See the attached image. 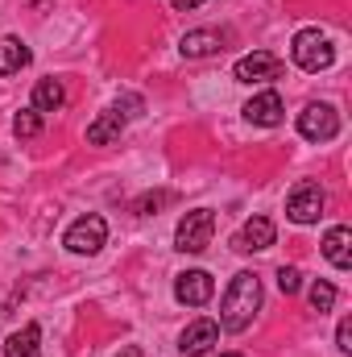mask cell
<instances>
[{
	"instance_id": "d4e9b609",
	"label": "cell",
	"mask_w": 352,
	"mask_h": 357,
	"mask_svg": "<svg viewBox=\"0 0 352 357\" xmlns=\"http://www.w3.org/2000/svg\"><path fill=\"white\" fill-rule=\"evenodd\" d=\"M224 357H241V354H224Z\"/></svg>"
},
{
	"instance_id": "5bb4252c",
	"label": "cell",
	"mask_w": 352,
	"mask_h": 357,
	"mask_svg": "<svg viewBox=\"0 0 352 357\" xmlns=\"http://www.w3.org/2000/svg\"><path fill=\"white\" fill-rule=\"evenodd\" d=\"M4 357H42V328L25 324L4 341Z\"/></svg>"
},
{
	"instance_id": "7a4b0ae2",
	"label": "cell",
	"mask_w": 352,
	"mask_h": 357,
	"mask_svg": "<svg viewBox=\"0 0 352 357\" xmlns=\"http://www.w3.org/2000/svg\"><path fill=\"white\" fill-rule=\"evenodd\" d=\"M290 59L303 67V71H328L336 63V46L323 29H298L294 42H290Z\"/></svg>"
},
{
	"instance_id": "9c48e42d",
	"label": "cell",
	"mask_w": 352,
	"mask_h": 357,
	"mask_svg": "<svg viewBox=\"0 0 352 357\" xmlns=\"http://www.w3.org/2000/svg\"><path fill=\"white\" fill-rule=\"evenodd\" d=\"M273 237H278V229H273L269 216H249L241 225V233L232 237V250L237 254H257V250H269L273 245Z\"/></svg>"
},
{
	"instance_id": "2e32d148",
	"label": "cell",
	"mask_w": 352,
	"mask_h": 357,
	"mask_svg": "<svg viewBox=\"0 0 352 357\" xmlns=\"http://www.w3.org/2000/svg\"><path fill=\"white\" fill-rule=\"evenodd\" d=\"M29 46L21 38H0V75H17L21 67H29Z\"/></svg>"
},
{
	"instance_id": "ba28073f",
	"label": "cell",
	"mask_w": 352,
	"mask_h": 357,
	"mask_svg": "<svg viewBox=\"0 0 352 357\" xmlns=\"http://www.w3.org/2000/svg\"><path fill=\"white\" fill-rule=\"evenodd\" d=\"M211 295H216V282H211L207 270H182L175 278V299L186 303V307H203Z\"/></svg>"
},
{
	"instance_id": "ffe728a7",
	"label": "cell",
	"mask_w": 352,
	"mask_h": 357,
	"mask_svg": "<svg viewBox=\"0 0 352 357\" xmlns=\"http://www.w3.org/2000/svg\"><path fill=\"white\" fill-rule=\"evenodd\" d=\"M298 287H303V270L298 266H278V291H282V295H298Z\"/></svg>"
},
{
	"instance_id": "3957f363",
	"label": "cell",
	"mask_w": 352,
	"mask_h": 357,
	"mask_svg": "<svg viewBox=\"0 0 352 357\" xmlns=\"http://www.w3.org/2000/svg\"><path fill=\"white\" fill-rule=\"evenodd\" d=\"M211 237H216V212L211 208H195V212H186L178 220L175 250H182V254H203L211 245Z\"/></svg>"
},
{
	"instance_id": "e0dca14e",
	"label": "cell",
	"mask_w": 352,
	"mask_h": 357,
	"mask_svg": "<svg viewBox=\"0 0 352 357\" xmlns=\"http://www.w3.org/2000/svg\"><path fill=\"white\" fill-rule=\"evenodd\" d=\"M63 100H67V91H63L58 79H38V88H33V112H58Z\"/></svg>"
},
{
	"instance_id": "cb8c5ba5",
	"label": "cell",
	"mask_w": 352,
	"mask_h": 357,
	"mask_svg": "<svg viewBox=\"0 0 352 357\" xmlns=\"http://www.w3.org/2000/svg\"><path fill=\"white\" fill-rule=\"evenodd\" d=\"M170 4H175V8H199L203 0H170Z\"/></svg>"
},
{
	"instance_id": "9a60e30c",
	"label": "cell",
	"mask_w": 352,
	"mask_h": 357,
	"mask_svg": "<svg viewBox=\"0 0 352 357\" xmlns=\"http://www.w3.org/2000/svg\"><path fill=\"white\" fill-rule=\"evenodd\" d=\"M120 129H125V116L120 112H99L88 125V142L91 146H112L120 137Z\"/></svg>"
},
{
	"instance_id": "d6986e66",
	"label": "cell",
	"mask_w": 352,
	"mask_h": 357,
	"mask_svg": "<svg viewBox=\"0 0 352 357\" xmlns=\"http://www.w3.org/2000/svg\"><path fill=\"white\" fill-rule=\"evenodd\" d=\"M311 307H315L319 316H323V312H332V307H336V287L319 278V282L311 287Z\"/></svg>"
},
{
	"instance_id": "4fadbf2b",
	"label": "cell",
	"mask_w": 352,
	"mask_h": 357,
	"mask_svg": "<svg viewBox=\"0 0 352 357\" xmlns=\"http://www.w3.org/2000/svg\"><path fill=\"white\" fill-rule=\"evenodd\" d=\"M323 258H328L336 270H349L352 266V229H349V225L328 229V237H323Z\"/></svg>"
},
{
	"instance_id": "6da1fadb",
	"label": "cell",
	"mask_w": 352,
	"mask_h": 357,
	"mask_svg": "<svg viewBox=\"0 0 352 357\" xmlns=\"http://www.w3.org/2000/svg\"><path fill=\"white\" fill-rule=\"evenodd\" d=\"M257 312H262V278H257L253 270H241V274L228 282L224 299H220V328L245 333Z\"/></svg>"
},
{
	"instance_id": "8fae6325",
	"label": "cell",
	"mask_w": 352,
	"mask_h": 357,
	"mask_svg": "<svg viewBox=\"0 0 352 357\" xmlns=\"http://www.w3.org/2000/svg\"><path fill=\"white\" fill-rule=\"evenodd\" d=\"M245 121L249 125H262V129H273V125H282V116H286V104H282V96L269 88V91H257L245 108Z\"/></svg>"
},
{
	"instance_id": "44dd1931",
	"label": "cell",
	"mask_w": 352,
	"mask_h": 357,
	"mask_svg": "<svg viewBox=\"0 0 352 357\" xmlns=\"http://www.w3.org/2000/svg\"><path fill=\"white\" fill-rule=\"evenodd\" d=\"M141 108H145V100H141V96H133V91H129V96H120V100H116V108H112V112H120V116H125V121H129V116H137V112H141Z\"/></svg>"
},
{
	"instance_id": "30bf717a",
	"label": "cell",
	"mask_w": 352,
	"mask_h": 357,
	"mask_svg": "<svg viewBox=\"0 0 352 357\" xmlns=\"http://www.w3.org/2000/svg\"><path fill=\"white\" fill-rule=\"evenodd\" d=\"M216 345H220V324L216 320H191L182 328V337H178V349L186 357H203V354H211Z\"/></svg>"
},
{
	"instance_id": "5b68a950",
	"label": "cell",
	"mask_w": 352,
	"mask_h": 357,
	"mask_svg": "<svg viewBox=\"0 0 352 357\" xmlns=\"http://www.w3.org/2000/svg\"><path fill=\"white\" fill-rule=\"evenodd\" d=\"M323 208H328V191L319 183H298L290 191V199H286V216L294 225H315L323 216Z\"/></svg>"
},
{
	"instance_id": "7c38bea8",
	"label": "cell",
	"mask_w": 352,
	"mask_h": 357,
	"mask_svg": "<svg viewBox=\"0 0 352 357\" xmlns=\"http://www.w3.org/2000/svg\"><path fill=\"white\" fill-rule=\"evenodd\" d=\"M178 50H182L186 59H207V54L224 50V33H220V29H191V33H182Z\"/></svg>"
},
{
	"instance_id": "8992f818",
	"label": "cell",
	"mask_w": 352,
	"mask_h": 357,
	"mask_svg": "<svg viewBox=\"0 0 352 357\" xmlns=\"http://www.w3.org/2000/svg\"><path fill=\"white\" fill-rule=\"evenodd\" d=\"M298 133L307 137V142H332L336 133H340V112L332 108V104H307L303 112H298Z\"/></svg>"
},
{
	"instance_id": "603a6c76",
	"label": "cell",
	"mask_w": 352,
	"mask_h": 357,
	"mask_svg": "<svg viewBox=\"0 0 352 357\" xmlns=\"http://www.w3.org/2000/svg\"><path fill=\"white\" fill-rule=\"evenodd\" d=\"M116 357H145V354H141L137 345H125V349H120V354H116Z\"/></svg>"
},
{
	"instance_id": "52a82bcc",
	"label": "cell",
	"mask_w": 352,
	"mask_h": 357,
	"mask_svg": "<svg viewBox=\"0 0 352 357\" xmlns=\"http://www.w3.org/2000/svg\"><path fill=\"white\" fill-rule=\"evenodd\" d=\"M232 75H237L241 84H269V79H278V75H282V59H278L273 50H253V54L237 59Z\"/></svg>"
},
{
	"instance_id": "7402d4cb",
	"label": "cell",
	"mask_w": 352,
	"mask_h": 357,
	"mask_svg": "<svg viewBox=\"0 0 352 357\" xmlns=\"http://www.w3.org/2000/svg\"><path fill=\"white\" fill-rule=\"evenodd\" d=\"M336 349H340V354H352V320L349 316H344L340 328H336Z\"/></svg>"
},
{
	"instance_id": "ac0fdd59",
	"label": "cell",
	"mask_w": 352,
	"mask_h": 357,
	"mask_svg": "<svg viewBox=\"0 0 352 357\" xmlns=\"http://www.w3.org/2000/svg\"><path fill=\"white\" fill-rule=\"evenodd\" d=\"M13 133H17V137H38V133H42V112H33V108L17 112V116H13Z\"/></svg>"
},
{
	"instance_id": "277c9868",
	"label": "cell",
	"mask_w": 352,
	"mask_h": 357,
	"mask_svg": "<svg viewBox=\"0 0 352 357\" xmlns=\"http://www.w3.org/2000/svg\"><path fill=\"white\" fill-rule=\"evenodd\" d=\"M104 241H108V220L104 216H79L71 229H67V237H63V245L71 250V254H79V258H91V254H99L104 250Z\"/></svg>"
}]
</instances>
